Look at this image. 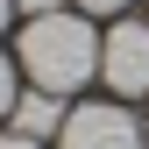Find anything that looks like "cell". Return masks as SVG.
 <instances>
[{"instance_id": "9", "label": "cell", "mask_w": 149, "mask_h": 149, "mask_svg": "<svg viewBox=\"0 0 149 149\" xmlns=\"http://www.w3.org/2000/svg\"><path fill=\"white\" fill-rule=\"evenodd\" d=\"M7 14H14V0H0V29H7Z\"/></svg>"}, {"instance_id": "8", "label": "cell", "mask_w": 149, "mask_h": 149, "mask_svg": "<svg viewBox=\"0 0 149 149\" xmlns=\"http://www.w3.org/2000/svg\"><path fill=\"white\" fill-rule=\"evenodd\" d=\"M0 149H43V142H29V135H0Z\"/></svg>"}, {"instance_id": "7", "label": "cell", "mask_w": 149, "mask_h": 149, "mask_svg": "<svg viewBox=\"0 0 149 149\" xmlns=\"http://www.w3.org/2000/svg\"><path fill=\"white\" fill-rule=\"evenodd\" d=\"M22 14H57V0H14Z\"/></svg>"}, {"instance_id": "5", "label": "cell", "mask_w": 149, "mask_h": 149, "mask_svg": "<svg viewBox=\"0 0 149 149\" xmlns=\"http://www.w3.org/2000/svg\"><path fill=\"white\" fill-rule=\"evenodd\" d=\"M14 100H22V92H14V64H7V57H0V121H7V114H14Z\"/></svg>"}, {"instance_id": "6", "label": "cell", "mask_w": 149, "mask_h": 149, "mask_svg": "<svg viewBox=\"0 0 149 149\" xmlns=\"http://www.w3.org/2000/svg\"><path fill=\"white\" fill-rule=\"evenodd\" d=\"M78 7H85V14H121L128 0H78Z\"/></svg>"}, {"instance_id": "2", "label": "cell", "mask_w": 149, "mask_h": 149, "mask_svg": "<svg viewBox=\"0 0 149 149\" xmlns=\"http://www.w3.org/2000/svg\"><path fill=\"white\" fill-rule=\"evenodd\" d=\"M100 78L121 92V100H142L149 92V22H114L100 43Z\"/></svg>"}, {"instance_id": "3", "label": "cell", "mask_w": 149, "mask_h": 149, "mask_svg": "<svg viewBox=\"0 0 149 149\" xmlns=\"http://www.w3.org/2000/svg\"><path fill=\"white\" fill-rule=\"evenodd\" d=\"M57 149H142V121L128 107H71Z\"/></svg>"}, {"instance_id": "1", "label": "cell", "mask_w": 149, "mask_h": 149, "mask_svg": "<svg viewBox=\"0 0 149 149\" xmlns=\"http://www.w3.org/2000/svg\"><path fill=\"white\" fill-rule=\"evenodd\" d=\"M100 43L107 36H92L85 14H29V29H22V43H14V64L29 71V85H43V92H78L92 71H100Z\"/></svg>"}, {"instance_id": "4", "label": "cell", "mask_w": 149, "mask_h": 149, "mask_svg": "<svg viewBox=\"0 0 149 149\" xmlns=\"http://www.w3.org/2000/svg\"><path fill=\"white\" fill-rule=\"evenodd\" d=\"M7 121H14V135H29V142H43V135H64V121H71V114H64V100H57V92H43V85H29L22 100H14V114H7Z\"/></svg>"}]
</instances>
